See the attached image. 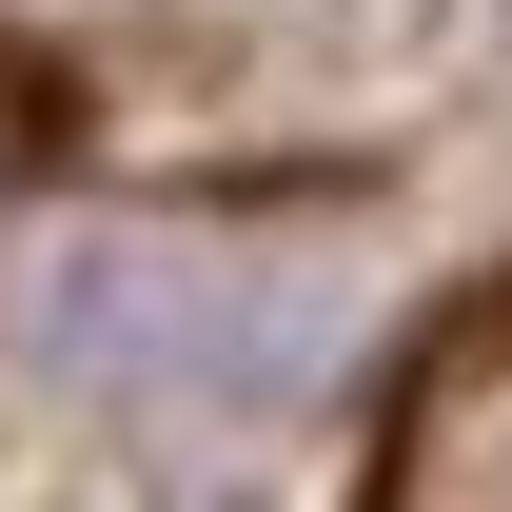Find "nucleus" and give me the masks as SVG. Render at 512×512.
I'll return each instance as SVG.
<instances>
[{
  "instance_id": "obj_1",
  "label": "nucleus",
  "mask_w": 512,
  "mask_h": 512,
  "mask_svg": "<svg viewBox=\"0 0 512 512\" xmlns=\"http://www.w3.org/2000/svg\"><path fill=\"white\" fill-rule=\"evenodd\" d=\"M40 355H60L79 394H158V414H256V394H296V355H316V316L296 296H256V276H197V256H60L40 276Z\"/></svg>"
}]
</instances>
